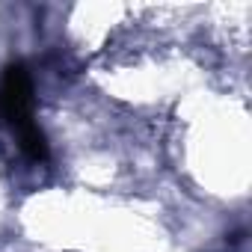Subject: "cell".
<instances>
[{
	"instance_id": "7a4b0ae2",
	"label": "cell",
	"mask_w": 252,
	"mask_h": 252,
	"mask_svg": "<svg viewBox=\"0 0 252 252\" xmlns=\"http://www.w3.org/2000/svg\"><path fill=\"white\" fill-rule=\"evenodd\" d=\"M18 140H21V149H24V155L30 158V160H48V137H45V131L39 128L36 122H30V125H24V128L18 131Z\"/></svg>"
},
{
	"instance_id": "6da1fadb",
	"label": "cell",
	"mask_w": 252,
	"mask_h": 252,
	"mask_svg": "<svg viewBox=\"0 0 252 252\" xmlns=\"http://www.w3.org/2000/svg\"><path fill=\"white\" fill-rule=\"evenodd\" d=\"M0 116L15 131H21L24 125L33 122V86L21 63L3 68V77H0Z\"/></svg>"
}]
</instances>
